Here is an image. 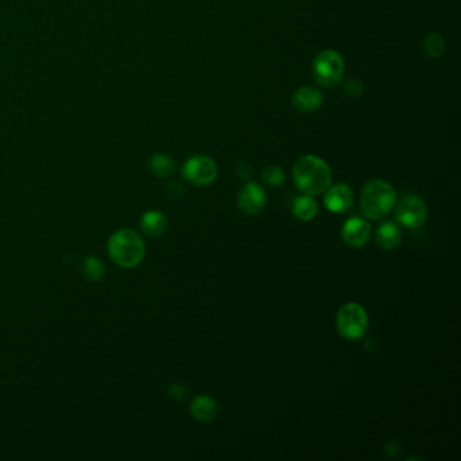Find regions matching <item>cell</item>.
I'll use <instances>...</instances> for the list:
<instances>
[{
	"label": "cell",
	"instance_id": "cell-9",
	"mask_svg": "<svg viewBox=\"0 0 461 461\" xmlns=\"http://www.w3.org/2000/svg\"><path fill=\"white\" fill-rule=\"evenodd\" d=\"M372 228L363 218L354 217L347 219L343 226V240L352 248H364L370 240Z\"/></svg>",
	"mask_w": 461,
	"mask_h": 461
},
{
	"label": "cell",
	"instance_id": "cell-6",
	"mask_svg": "<svg viewBox=\"0 0 461 461\" xmlns=\"http://www.w3.org/2000/svg\"><path fill=\"white\" fill-rule=\"evenodd\" d=\"M395 218L399 224L409 229L423 226L428 219V208L423 199L414 194H406L398 202Z\"/></svg>",
	"mask_w": 461,
	"mask_h": 461
},
{
	"label": "cell",
	"instance_id": "cell-12",
	"mask_svg": "<svg viewBox=\"0 0 461 461\" xmlns=\"http://www.w3.org/2000/svg\"><path fill=\"white\" fill-rule=\"evenodd\" d=\"M189 413L199 422H211L218 416L219 409L212 398L208 395H199L192 399Z\"/></svg>",
	"mask_w": 461,
	"mask_h": 461
},
{
	"label": "cell",
	"instance_id": "cell-7",
	"mask_svg": "<svg viewBox=\"0 0 461 461\" xmlns=\"http://www.w3.org/2000/svg\"><path fill=\"white\" fill-rule=\"evenodd\" d=\"M217 175V164L208 156H194L188 159L183 166L185 180L196 187H205L214 183Z\"/></svg>",
	"mask_w": 461,
	"mask_h": 461
},
{
	"label": "cell",
	"instance_id": "cell-20",
	"mask_svg": "<svg viewBox=\"0 0 461 461\" xmlns=\"http://www.w3.org/2000/svg\"><path fill=\"white\" fill-rule=\"evenodd\" d=\"M344 93L350 96V97H357L359 95L363 93V86L357 79H347L343 84Z\"/></svg>",
	"mask_w": 461,
	"mask_h": 461
},
{
	"label": "cell",
	"instance_id": "cell-16",
	"mask_svg": "<svg viewBox=\"0 0 461 461\" xmlns=\"http://www.w3.org/2000/svg\"><path fill=\"white\" fill-rule=\"evenodd\" d=\"M149 168L155 176L166 179L175 173L176 165L172 157H169L168 155L156 153L149 159Z\"/></svg>",
	"mask_w": 461,
	"mask_h": 461
},
{
	"label": "cell",
	"instance_id": "cell-18",
	"mask_svg": "<svg viewBox=\"0 0 461 461\" xmlns=\"http://www.w3.org/2000/svg\"><path fill=\"white\" fill-rule=\"evenodd\" d=\"M445 50V41L438 33H429L423 41V52L430 58H439Z\"/></svg>",
	"mask_w": 461,
	"mask_h": 461
},
{
	"label": "cell",
	"instance_id": "cell-17",
	"mask_svg": "<svg viewBox=\"0 0 461 461\" xmlns=\"http://www.w3.org/2000/svg\"><path fill=\"white\" fill-rule=\"evenodd\" d=\"M81 269H83L84 276L93 281H99L106 275L104 264L95 256H88L84 258Z\"/></svg>",
	"mask_w": 461,
	"mask_h": 461
},
{
	"label": "cell",
	"instance_id": "cell-21",
	"mask_svg": "<svg viewBox=\"0 0 461 461\" xmlns=\"http://www.w3.org/2000/svg\"><path fill=\"white\" fill-rule=\"evenodd\" d=\"M169 395L176 400H185L187 398V389L182 384H173L169 389Z\"/></svg>",
	"mask_w": 461,
	"mask_h": 461
},
{
	"label": "cell",
	"instance_id": "cell-19",
	"mask_svg": "<svg viewBox=\"0 0 461 461\" xmlns=\"http://www.w3.org/2000/svg\"><path fill=\"white\" fill-rule=\"evenodd\" d=\"M263 180L269 187H280L286 180V173L280 166H268L261 173Z\"/></svg>",
	"mask_w": 461,
	"mask_h": 461
},
{
	"label": "cell",
	"instance_id": "cell-1",
	"mask_svg": "<svg viewBox=\"0 0 461 461\" xmlns=\"http://www.w3.org/2000/svg\"><path fill=\"white\" fill-rule=\"evenodd\" d=\"M292 176L300 191L310 196L322 194L333 182V173L329 164L313 155L303 156L295 162Z\"/></svg>",
	"mask_w": 461,
	"mask_h": 461
},
{
	"label": "cell",
	"instance_id": "cell-2",
	"mask_svg": "<svg viewBox=\"0 0 461 461\" xmlns=\"http://www.w3.org/2000/svg\"><path fill=\"white\" fill-rule=\"evenodd\" d=\"M107 252L118 267L133 269L143 260L146 247L136 231L122 229L113 233L109 238Z\"/></svg>",
	"mask_w": 461,
	"mask_h": 461
},
{
	"label": "cell",
	"instance_id": "cell-10",
	"mask_svg": "<svg viewBox=\"0 0 461 461\" xmlns=\"http://www.w3.org/2000/svg\"><path fill=\"white\" fill-rule=\"evenodd\" d=\"M323 203L334 214L345 212L353 205V191L346 185H330L325 191Z\"/></svg>",
	"mask_w": 461,
	"mask_h": 461
},
{
	"label": "cell",
	"instance_id": "cell-15",
	"mask_svg": "<svg viewBox=\"0 0 461 461\" xmlns=\"http://www.w3.org/2000/svg\"><path fill=\"white\" fill-rule=\"evenodd\" d=\"M292 214L302 222H308L314 219L318 214V203L310 195L298 196L292 203Z\"/></svg>",
	"mask_w": 461,
	"mask_h": 461
},
{
	"label": "cell",
	"instance_id": "cell-3",
	"mask_svg": "<svg viewBox=\"0 0 461 461\" xmlns=\"http://www.w3.org/2000/svg\"><path fill=\"white\" fill-rule=\"evenodd\" d=\"M395 205L396 192L387 182L375 179L364 185L360 196V208L368 219H383L391 212Z\"/></svg>",
	"mask_w": 461,
	"mask_h": 461
},
{
	"label": "cell",
	"instance_id": "cell-14",
	"mask_svg": "<svg viewBox=\"0 0 461 461\" xmlns=\"http://www.w3.org/2000/svg\"><path fill=\"white\" fill-rule=\"evenodd\" d=\"M376 242L384 251H393L402 242V231L393 222H383L376 229Z\"/></svg>",
	"mask_w": 461,
	"mask_h": 461
},
{
	"label": "cell",
	"instance_id": "cell-4",
	"mask_svg": "<svg viewBox=\"0 0 461 461\" xmlns=\"http://www.w3.org/2000/svg\"><path fill=\"white\" fill-rule=\"evenodd\" d=\"M345 63L343 56L331 49L321 52L313 63L314 80L323 88H333L343 81Z\"/></svg>",
	"mask_w": 461,
	"mask_h": 461
},
{
	"label": "cell",
	"instance_id": "cell-8",
	"mask_svg": "<svg viewBox=\"0 0 461 461\" xmlns=\"http://www.w3.org/2000/svg\"><path fill=\"white\" fill-rule=\"evenodd\" d=\"M267 203L264 189L256 183H247L238 192V208L247 215H257Z\"/></svg>",
	"mask_w": 461,
	"mask_h": 461
},
{
	"label": "cell",
	"instance_id": "cell-5",
	"mask_svg": "<svg viewBox=\"0 0 461 461\" xmlns=\"http://www.w3.org/2000/svg\"><path fill=\"white\" fill-rule=\"evenodd\" d=\"M337 330L346 340H360L368 330V314L359 303H346L337 314Z\"/></svg>",
	"mask_w": 461,
	"mask_h": 461
},
{
	"label": "cell",
	"instance_id": "cell-11",
	"mask_svg": "<svg viewBox=\"0 0 461 461\" xmlns=\"http://www.w3.org/2000/svg\"><path fill=\"white\" fill-rule=\"evenodd\" d=\"M292 104L300 113H315L323 104V93L314 87H300L292 96Z\"/></svg>",
	"mask_w": 461,
	"mask_h": 461
},
{
	"label": "cell",
	"instance_id": "cell-13",
	"mask_svg": "<svg viewBox=\"0 0 461 461\" xmlns=\"http://www.w3.org/2000/svg\"><path fill=\"white\" fill-rule=\"evenodd\" d=\"M139 228L149 237H162L168 229V218L159 210L148 211L139 221Z\"/></svg>",
	"mask_w": 461,
	"mask_h": 461
}]
</instances>
